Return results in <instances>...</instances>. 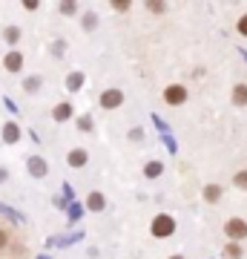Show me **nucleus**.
I'll return each instance as SVG.
<instances>
[{"label":"nucleus","instance_id":"nucleus-17","mask_svg":"<svg viewBox=\"0 0 247 259\" xmlns=\"http://www.w3.org/2000/svg\"><path fill=\"white\" fill-rule=\"evenodd\" d=\"M3 37H6V44H18L20 40V29L18 26H6L3 29Z\"/></svg>","mask_w":247,"mask_h":259},{"label":"nucleus","instance_id":"nucleus-21","mask_svg":"<svg viewBox=\"0 0 247 259\" xmlns=\"http://www.w3.org/2000/svg\"><path fill=\"white\" fill-rule=\"evenodd\" d=\"M0 213H3V216H9V219H15V222H23V216H20V213H15L12 207H6V204H0Z\"/></svg>","mask_w":247,"mask_h":259},{"label":"nucleus","instance_id":"nucleus-33","mask_svg":"<svg viewBox=\"0 0 247 259\" xmlns=\"http://www.w3.org/2000/svg\"><path fill=\"white\" fill-rule=\"evenodd\" d=\"M238 52H241V58H244V61H247V52H244V49H238Z\"/></svg>","mask_w":247,"mask_h":259},{"label":"nucleus","instance_id":"nucleus-19","mask_svg":"<svg viewBox=\"0 0 247 259\" xmlns=\"http://www.w3.org/2000/svg\"><path fill=\"white\" fill-rule=\"evenodd\" d=\"M233 185H236L238 190H247V170H238L236 176H233Z\"/></svg>","mask_w":247,"mask_h":259},{"label":"nucleus","instance_id":"nucleus-15","mask_svg":"<svg viewBox=\"0 0 247 259\" xmlns=\"http://www.w3.org/2000/svg\"><path fill=\"white\" fill-rule=\"evenodd\" d=\"M219 199H221V187L219 185H207V187H204V202L216 204Z\"/></svg>","mask_w":247,"mask_h":259},{"label":"nucleus","instance_id":"nucleus-1","mask_svg":"<svg viewBox=\"0 0 247 259\" xmlns=\"http://www.w3.org/2000/svg\"><path fill=\"white\" fill-rule=\"evenodd\" d=\"M150 233L156 236V239H167V236H173L175 233V219L170 213H158L156 219L150 222Z\"/></svg>","mask_w":247,"mask_h":259},{"label":"nucleus","instance_id":"nucleus-10","mask_svg":"<svg viewBox=\"0 0 247 259\" xmlns=\"http://www.w3.org/2000/svg\"><path fill=\"white\" fill-rule=\"evenodd\" d=\"M72 104H69V101H64V104H58V107H55V110H52V118H55V121H69V118H72Z\"/></svg>","mask_w":247,"mask_h":259},{"label":"nucleus","instance_id":"nucleus-20","mask_svg":"<svg viewBox=\"0 0 247 259\" xmlns=\"http://www.w3.org/2000/svg\"><path fill=\"white\" fill-rule=\"evenodd\" d=\"M81 213H83L81 202H72V207H69V222H78V219H81Z\"/></svg>","mask_w":247,"mask_h":259},{"label":"nucleus","instance_id":"nucleus-23","mask_svg":"<svg viewBox=\"0 0 247 259\" xmlns=\"http://www.w3.org/2000/svg\"><path fill=\"white\" fill-rule=\"evenodd\" d=\"M236 32H238L241 37H247V15H241V18L236 20Z\"/></svg>","mask_w":247,"mask_h":259},{"label":"nucleus","instance_id":"nucleus-6","mask_svg":"<svg viewBox=\"0 0 247 259\" xmlns=\"http://www.w3.org/2000/svg\"><path fill=\"white\" fill-rule=\"evenodd\" d=\"M86 161H89V153L83 147H72L66 153V164L69 167H86Z\"/></svg>","mask_w":247,"mask_h":259},{"label":"nucleus","instance_id":"nucleus-4","mask_svg":"<svg viewBox=\"0 0 247 259\" xmlns=\"http://www.w3.org/2000/svg\"><path fill=\"white\" fill-rule=\"evenodd\" d=\"M98 101H101L104 110H118L121 104H124V90H115V87L112 90H104Z\"/></svg>","mask_w":247,"mask_h":259},{"label":"nucleus","instance_id":"nucleus-14","mask_svg":"<svg viewBox=\"0 0 247 259\" xmlns=\"http://www.w3.org/2000/svg\"><path fill=\"white\" fill-rule=\"evenodd\" d=\"M40 83H43V81H40V75H32V78H26V81H23V93L35 95L37 90H40Z\"/></svg>","mask_w":247,"mask_h":259},{"label":"nucleus","instance_id":"nucleus-22","mask_svg":"<svg viewBox=\"0 0 247 259\" xmlns=\"http://www.w3.org/2000/svg\"><path fill=\"white\" fill-rule=\"evenodd\" d=\"M9 242H12V233L6 231V228H0V250L9 248Z\"/></svg>","mask_w":247,"mask_h":259},{"label":"nucleus","instance_id":"nucleus-25","mask_svg":"<svg viewBox=\"0 0 247 259\" xmlns=\"http://www.w3.org/2000/svg\"><path fill=\"white\" fill-rule=\"evenodd\" d=\"M146 9H150V12H156V15H161V12L167 9V6H164V3H146Z\"/></svg>","mask_w":247,"mask_h":259},{"label":"nucleus","instance_id":"nucleus-8","mask_svg":"<svg viewBox=\"0 0 247 259\" xmlns=\"http://www.w3.org/2000/svg\"><path fill=\"white\" fill-rule=\"evenodd\" d=\"M0 136H3V141H6V144H18V141H20V127L15 124V121H6Z\"/></svg>","mask_w":247,"mask_h":259},{"label":"nucleus","instance_id":"nucleus-28","mask_svg":"<svg viewBox=\"0 0 247 259\" xmlns=\"http://www.w3.org/2000/svg\"><path fill=\"white\" fill-rule=\"evenodd\" d=\"M161 139H164V144L170 147V153H175V141H173V136H161Z\"/></svg>","mask_w":247,"mask_h":259},{"label":"nucleus","instance_id":"nucleus-31","mask_svg":"<svg viewBox=\"0 0 247 259\" xmlns=\"http://www.w3.org/2000/svg\"><path fill=\"white\" fill-rule=\"evenodd\" d=\"M78 124H81L83 130H92V121H89V118H81V121H78Z\"/></svg>","mask_w":247,"mask_h":259},{"label":"nucleus","instance_id":"nucleus-3","mask_svg":"<svg viewBox=\"0 0 247 259\" xmlns=\"http://www.w3.org/2000/svg\"><path fill=\"white\" fill-rule=\"evenodd\" d=\"M224 233L230 236V242H241L247 236V222L244 219H238V216H233V219L224 222Z\"/></svg>","mask_w":247,"mask_h":259},{"label":"nucleus","instance_id":"nucleus-26","mask_svg":"<svg viewBox=\"0 0 247 259\" xmlns=\"http://www.w3.org/2000/svg\"><path fill=\"white\" fill-rule=\"evenodd\" d=\"M75 9H78V6H75V3H61V12H64V15H72Z\"/></svg>","mask_w":247,"mask_h":259},{"label":"nucleus","instance_id":"nucleus-18","mask_svg":"<svg viewBox=\"0 0 247 259\" xmlns=\"http://www.w3.org/2000/svg\"><path fill=\"white\" fill-rule=\"evenodd\" d=\"M83 233L78 231V233H69V236H61V239H49V245H72V242H78Z\"/></svg>","mask_w":247,"mask_h":259},{"label":"nucleus","instance_id":"nucleus-32","mask_svg":"<svg viewBox=\"0 0 247 259\" xmlns=\"http://www.w3.org/2000/svg\"><path fill=\"white\" fill-rule=\"evenodd\" d=\"M6 176H9V170H6V167H0V182H6Z\"/></svg>","mask_w":247,"mask_h":259},{"label":"nucleus","instance_id":"nucleus-5","mask_svg":"<svg viewBox=\"0 0 247 259\" xmlns=\"http://www.w3.org/2000/svg\"><path fill=\"white\" fill-rule=\"evenodd\" d=\"M26 170H29L35 179H43L46 173H49V167H46V161H43L40 156H29V158H26Z\"/></svg>","mask_w":247,"mask_h":259},{"label":"nucleus","instance_id":"nucleus-13","mask_svg":"<svg viewBox=\"0 0 247 259\" xmlns=\"http://www.w3.org/2000/svg\"><path fill=\"white\" fill-rule=\"evenodd\" d=\"M161 173H164V164H161V161H146L144 164V176L146 179H158Z\"/></svg>","mask_w":247,"mask_h":259},{"label":"nucleus","instance_id":"nucleus-35","mask_svg":"<svg viewBox=\"0 0 247 259\" xmlns=\"http://www.w3.org/2000/svg\"><path fill=\"white\" fill-rule=\"evenodd\" d=\"M37 259H49V256H37Z\"/></svg>","mask_w":247,"mask_h":259},{"label":"nucleus","instance_id":"nucleus-29","mask_svg":"<svg viewBox=\"0 0 247 259\" xmlns=\"http://www.w3.org/2000/svg\"><path fill=\"white\" fill-rule=\"evenodd\" d=\"M23 9H29V12H35V9H37V3H35V0H26V3H23Z\"/></svg>","mask_w":247,"mask_h":259},{"label":"nucleus","instance_id":"nucleus-30","mask_svg":"<svg viewBox=\"0 0 247 259\" xmlns=\"http://www.w3.org/2000/svg\"><path fill=\"white\" fill-rule=\"evenodd\" d=\"M112 9H118V12H127V9H129V3H112Z\"/></svg>","mask_w":247,"mask_h":259},{"label":"nucleus","instance_id":"nucleus-2","mask_svg":"<svg viewBox=\"0 0 247 259\" xmlns=\"http://www.w3.org/2000/svg\"><path fill=\"white\" fill-rule=\"evenodd\" d=\"M187 98H190V93H187L184 83H170L164 90V101L170 104V107H181V104H187Z\"/></svg>","mask_w":247,"mask_h":259},{"label":"nucleus","instance_id":"nucleus-9","mask_svg":"<svg viewBox=\"0 0 247 259\" xmlns=\"http://www.w3.org/2000/svg\"><path fill=\"white\" fill-rule=\"evenodd\" d=\"M86 207H89V210H95V213H101L104 207H107L104 193H98V190H95V193H89V196H86Z\"/></svg>","mask_w":247,"mask_h":259},{"label":"nucleus","instance_id":"nucleus-7","mask_svg":"<svg viewBox=\"0 0 247 259\" xmlns=\"http://www.w3.org/2000/svg\"><path fill=\"white\" fill-rule=\"evenodd\" d=\"M3 69H6V72H20V69H23V55H20V52H15V49H12V52H6V58H3Z\"/></svg>","mask_w":247,"mask_h":259},{"label":"nucleus","instance_id":"nucleus-11","mask_svg":"<svg viewBox=\"0 0 247 259\" xmlns=\"http://www.w3.org/2000/svg\"><path fill=\"white\" fill-rule=\"evenodd\" d=\"M83 87V72H69L66 75V93H78Z\"/></svg>","mask_w":247,"mask_h":259},{"label":"nucleus","instance_id":"nucleus-16","mask_svg":"<svg viewBox=\"0 0 247 259\" xmlns=\"http://www.w3.org/2000/svg\"><path fill=\"white\" fill-rule=\"evenodd\" d=\"M224 256H227V259H241V256H244V250H241V245H238V242H227Z\"/></svg>","mask_w":247,"mask_h":259},{"label":"nucleus","instance_id":"nucleus-24","mask_svg":"<svg viewBox=\"0 0 247 259\" xmlns=\"http://www.w3.org/2000/svg\"><path fill=\"white\" fill-rule=\"evenodd\" d=\"M95 23H98V18H95V15H86V18H83V29H95Z\"/></svg>","mask_w":247,"mask_h":259},{"label":"nucleus","instance_id":"nucleus-12","mask_svg":"<svg viewBox=\"0 0 247 259\" xmlns=\"http://www.w3.org/2000/svg\"><path fill=\"white\" fill-rule=\"evenodd\" d=\"M233 104L236 107H247V83H236L233 87Z\"/></svg>","mask_w":247,"mask_h":259},{"label":"nucleus","instance_id":"nucleus-27","mask_svg":"<svg viewBox=\"0 0 247 259\" xmlns=\"http://www.w3.org/2000/svg\"><path fill=\"white\" fill-rule=\"evenodd\" d=\"M3 104H6V110H9V112H18V104L12 101L9 95H6V98H3Z\"/></svg>","mask_w":247,"mask_h":259},{"label":"nucleus","instance_id":"nucleus-34","mask_svg":"<svg viewBox=\"0 0 247 259\" xmlns=\"http://www.w3.org/2000/svg\"><path fill=\"white\" fill-rule=\"evenodd\" d=\"M170 259H184V256H170Z\"/></svg>","mask_w":247,"mask_h":259}]
</instances>
